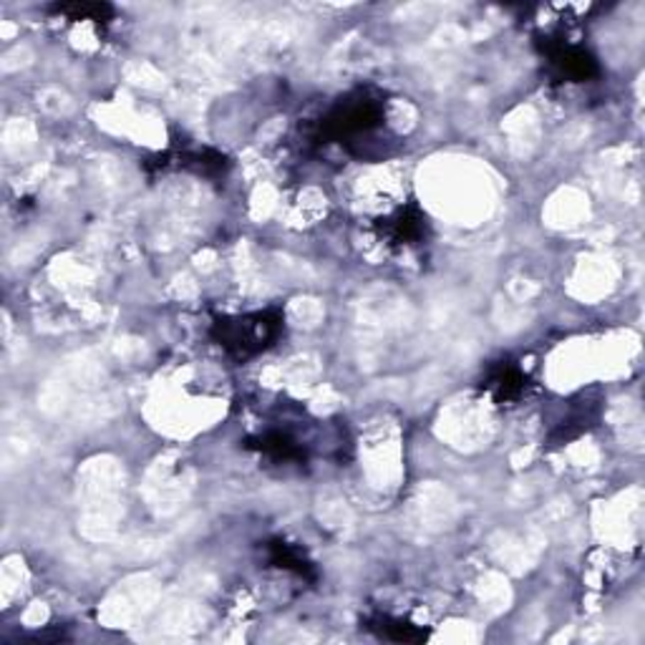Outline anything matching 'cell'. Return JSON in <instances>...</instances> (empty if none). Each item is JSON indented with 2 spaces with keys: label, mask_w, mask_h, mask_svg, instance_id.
<instances>
[{
  "label": "cell",
  "mask_w": 645,
  "mask_h": 645,
  "mask_svg": "<svg viewBox=\"0 0 645 645\" xmlns=\"http://www.w3.org/2000/svg\"><path fill=\"white\" fill-rule=\"evenodd\" d=\"M383 101L368 91H358L325 111V116L315 124L313 136L318 144H354L360 136L383 126Z\"/></svg>",
  "instance_id": "obj_1"
},
{
  "label": "cell",
  "mask_w": 645,
  "mask_h": 645,
  "mask_svg": "<svg viewBox=\"0 0 645 645\" xmlns=\"http://www.w3.org/2000/svg\"><path fill=\"white\" fill-rule=\"evenodd\" d=\"M282 331V315L278 311H260L240 318H225L212 325V338L232 358L247 360L268 351Z\"/></svg>",
  "instance_id": "obj_2"
},
{
  "label": "cell",
  "mask_w": 645,
  "mask_h": 645,
  "mask_svg": "<svg viewBox=\"0 0 645 645\" xmlns=\"http://www.w3.org/2000/svg\"><path fill=\"white\" fill-rule=\"evenodd\" d=\"M545 51H547L549 64H553L555 68V74L560 76L563 81L580 84V81L592 79V76L598 74L596 58H592L582 46H575V43H567V41H555V43H547Z\"/></svg>",
  "instance_id": "obj_3"
},
{
  "label": "cell",
  "mask_w": 645,
  "mask_h": 645,
  "mask_svg": "<svg viewBox=\"0 0 645 645\" xmlns=\"http://www.w3.org/2000/svg\"><path fill=\"white\" fill-rule=\"evenodd\" d=\"M381 235L396 247H414L426 240V214L416 204H407L391 212L381 222Z\"/></svg>",
  "instance_id": "obj_4"
},
{
  "label": "cell",
  "mask_w": 645,
  "mask_h": 645,
  "mask_svg": "<svg viewBox=\"0 0 645 645\" xmlns=\"http://www.w3.org/2000/svg\"><path fill=\"white\" fill-rule=\"evenodd\" d=\"M527 374L514 364H500L485 378V391L492 396L497 403H514L527 393Z\"/></svg>",
  "instance_id": "obj_5"
},
{
  "label": "cell",
  "mask_w": 645,
  "mask_h": 645,
  "mask_svg": "<svg viewBox=\"0 0 645 645\" xmlns=\"http://www.w3.org/2000/svg\"><path fill=\"white\" fill-rule=\"evenodd\" d=\"M270 560L282 567V570H290L303 578V575H311V563L305 560L303 553L298 547L288 545V542H273L270 545Z\"/></svg>",
  "instance_id": "obj_6"
},
{
  "label": "cell",
  "mask_w": 645,
  "mask_h": 645,
  "mask_svg": "<svg viewBox=\"0 0 645 645\" xmlns=\"http://www.w3.org/2000/svg\"><path fill=\"white\" fill-rule=\"evenodd\" d=\"M376 631L381 633L383 638H391V641H421L424 638V633H421L416 625L403 623V621H391V618H378Z\"/></svg>",
  "instance_id": "obj_7"
}]
</instances>
